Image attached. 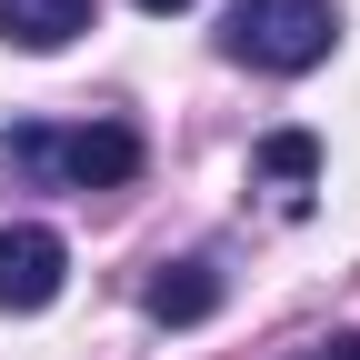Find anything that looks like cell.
Listing matches in <instances>:
<instances>
[{
    "label": "cell",
    "mask_w": 360,
    "mask_h": 360,
    "mask_svg": "<svg viewBox=\"0 0 360 360\" xmlns=\"http://www.w3.org/2000/svg\"><path fill=\"white\" fill-rule=\"evenodd\" d=\"M0 150H11L40 191H130L141 180V130L120 120H90V130H0Z\"/></svg>",
    "instance_id": "cell-1"
},
{
    "label": "cell",
    "mask_w": 360,
    "mask_h": 360,
    "mask_svg": "<svg viewBox=\"0 0 360 360\" xmlns=\"http://www.w3.org/2000/svg\"><path fill=\"white\" fill-rule=\"evenodd\" d=\"M330 40H340V11H330V0H240V11H231V60H250L270 80L321 70Z\"/></svg>",
    "instance_id": "cell-2"
},
{
    "label": "cell",
    "mask_w": 360,
    "mask_h": 360,
    "mask_svg": "<svg viewBox=\"0 0 360 360\" xmlns=\"http://www.w3.org/2000/svg\"><path fill=\"white\" fill-rule=\"evenodd\" d=\"M70 281V240L51 220H11L0 231V310H51Z\"/></svg>",
    "instance_id": "cell-3"
},
{
    "label": "cell",
    "mask_w": 360,
    "mask_h": 360,
    "mask_svg": "<svg viewBox=\"0 0 360 360\" xmlns=\"http://www.w3.org/2000/svg\"><path fill=\"white\" fill-rule=\"evenodd\" d=\"M90 30V0H0V40L11 51H70Z\"/></svg>",
    "instance_id": "cell-4"
},
{
    "label": "cell",
    "mask_w": 360,
    "mask_h": 360,
    "mask_svg": "<svg viewBox=\"0 0 360 360\" xmlns=\"http://www.w3.org/2000/svg\"><path fill=\"white\" fill-rule=\"evenodd\" d=\"M141 300H150V321L191 330V321H210V310H220V270H210V260H160V281H150Z\"/></svg>",
    "instance_id": "cell-5"
},
{
    "label": "cell",
    "mask_w": 360,
    "mask_h": 360,
    "mask_svg": "<svg viewBox=\"0 0 360 360\" xmlns=\"http://www.w3.org/2000/svg\"><path fill=\"white\" fill-rule=\"evenodd\" d=\"M260 170L300 191V180H321V141H310V130H270V141H260Z\"/></svg>",
    "instance_id": "cell-6"
},
{
    "label": "cell",
    "mask_w": 360,
    "mask_h": 360,
    "mask_svg": "<svg viewBox=\"0 0 360 360\" xmlns=\"http://www.w3.org/2000/svg\"><path fill=\"white\" fill-rule=\"evenodd\" d=\"M310 360H360V330H330L321 350H310Z\"/></svg>",
    "instance_id": "cell-7"
},
{
    "label": "cell",
    "mask_w": 360,
    "mask_h": 360,
    "mask_svg": "<svg viewBox=\"0 0 360 360\" xmlns=\"http://www.w3.org/2000/svg\"><path fill=\"white\" fill-rule=\"evenodd\" d=\"M141 11H150V20H160V11H191V0H141Z\"/></svg>",
    "instance_id": "cell-8"
}]
</instances>
